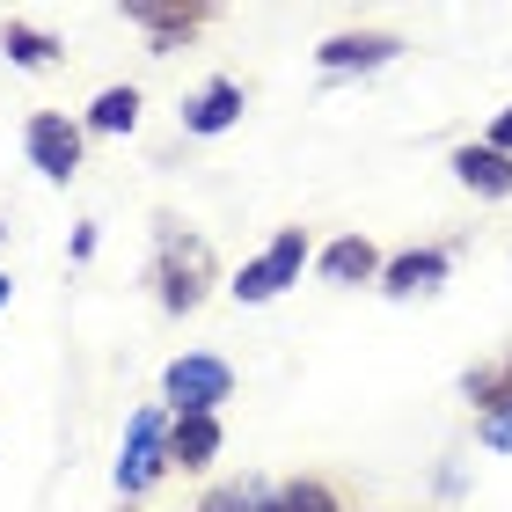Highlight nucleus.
I'll use <instances>...</instances> for the list:
<instances>
[{
	"label": "nucleus",
	"mask_w": 512,
	"mask_h": 512,
	"mask_svg": "<svg viewBox=\"0 0 512 512\" xmlns=\"http://www.w3.org/2000/svg\"><path fill=\"white\" fill-rule=\"evenodd\" d=\"M256 512H337V498L322 483H278V491H256Z\"/></svg>",
	"instance_id": "nucleus-13"
},
{
	"label": "nucleus",
	"mask_w": 512,
	"mask_h": 512,
	"mask_svg": "<svg viewBox=\"0 0 512 512\" xmlns=\"http://www.w3.org/2000/svg\"><path fill=\"white\" fill-rule=\"evenodd\" d=\"M0 235H8V227H0Z\"/></svg>",
	"instance_id": "nucleus-21"
},
{
	"label": "nucleus",
	"mask_w": 512,
	"mask_h": 512,
	"mask_svg": "<svg viewBox=\"0 0 512 512\" xmlns=\"http://www.w3.org/2000/svg\"><path fill=\"white\" fill-rule=\"evenodd\" d=\"M454 176L483 198H512V154H498L491 139L483 147H454Z\"/></svg>",
	"instance_id": "nucleus-10"
},
{
	"label": "nucleus",
	"mask_w": 512,
	"mask_h": 512,
	"mask_svg": "<svg viewBox=\"0 0 512 512\" xmlns=\"http://www.w3.org/2000/svg\"><path fill=\"white\" fill-rule=\"evenodd\" d=\"M0 308H8V271H0Z\"/></svg>",
	"instance_id": "nucleus-20"
},
{
	"label": "nucleus",
	"mask_w": 512,
	"mask_h": 512,
	"mask_svg": "<svg viewBox=\"0 0 512 512\" xmlns=\"http://www.w3.org/2000/svg\"><path fill=\"white\" fill-rule=\"evenodd\" d=\"M483 447H491V454H512V403L483 417Z\"/></svg>",
	"instance_id": "nucleus-18"
},
{
	"label": "nucleus",
	"mask_w": 512,
	"mask_h": 512,
	"mask_svg": "<svg viewBox=\"0 0 512 512\" xmlns=\"http://www.w3.org/2000/svg\"><path fill=\"white\" fill-rule=\"evenodd\" d=\"M220 461V417H169V469H213Z\"/></svg>",
	"instance_id": "nucleus-8"
},
{
	"label": "nucleus",
	"mask_w": 512,
	"mask_h": 512,
	"mask_svg": "<svg viewBox=\"0 0 512 512\" xmlns=\"http://www.w3.org/2000/svg\"><path fill=\"white\" fill-rule=\"evenodd\" d=\"M491 147H498V154H512V110H498V125H491Z\"/></svg>",
	"instance_id": "nucleus-19"
},
{
	"label": "nucleus",
	"mask_w": 512,
	"mask_h": 512,
	"mask_svg": "<svg viewBox=\"0 0 512 512\" xmlns=\"http://www.w3.org/2000/svg\"><path fill=\"white\" fill-rule=\"evenodd\" d=\"M161 469H169V417L161 410H139L132 425H125V454H118V491L139 498V491H154Z\"/></svg>",
	"instance_id": "nucleus-3"
},
{
	"label": "nucleus",
	"mask_w": 512,
	"mask_h": 512,
	"mask_svg": "<svg viewBox=\"0 0 512 512\" xmlns=\"http://www.w3.org/2000/svg\"><path fill=\"white\" fill-rule=\"evenodd\" d=\"M132 22H147L154 30V52H176V37H191L198 30V8H132Z\"/></svg>",
	"instance_id": "nucleus-15"
},
{
	"label": "nucleus",
	"mask_w": 512,
	"mask_h": 512,
	"mask_svg": "<svg viewBox=\"0 0 512 512\" xmlns=\"http://www.w3.org/2000/svg\"><path fill=\"white\" fill-rule=\"evenodd\" d=\"M300 271H308V227H278L271 249H264V256H249V264L235 271V286H227V293L256 308V300H278L286 286H300Z\"/></svg>",
	"instance_id": "nucleus-2"
},
{
	"label": "nucleus",
	"mask_w": 512,
	"mask_h": 512,
	"mask_svg": "<svg viewBox=\"0 0 512 512\" xmlns=\"http://www.w3.org/2000/svg\"><path fill=\"white\" fill-rule=\"evenodd\" d=\"M0 52H8L15 66H52L59 59V37L30 30V22H8V30H0Z\"/></svg>",
	"instance_id": "nucleus-14"
},
{
	"label": "nucleus",
	"mask_w": 512,
	"mask_h": 512,
	"mask_svg": "<svg viewBox=\"0 0 512 512\" xmlns=\"http://www.w3.org/2000/svg\"><path fill=\"white\" fill-rule=\"evenodd\" d=\"M161 308H169V315H191L198 308V293H205V249L191 242V249H176V235L169 242H161Z\"/></svg>",
	"instance_id": "nucleus-5"
},
{
	"label": "nucleus",
	"mask_w": 512,
	"mask_h": 512,
	"mask_svg": "<svg viewBox=\"0 0 512 512\" xmlns=\"http://www.w3.org/2000/svg\"><path fill=\"white\" fill-rule=\"evenodd\" d=\"M139 125V88H103L88 103V132H132Z\"/></svg>",
	"instance_id": "nucleus-12"
},
{
	"label": "nucleus",
	"mask_w": 512,
	"mask_h": 512,
	"mask_svg": "<svg viewBox=\"0 0 512 512\" xmlns=\"http://www.w3.org/2000/svg\"><path fill=\"white\" fill-rule=\"evenodd\" d=\"M322 278L330 286H359V278H381V256L366 235H337L330 249H322Z\"/></svg>",
	"instance_id": "nucleus-11"
},
{
	"label": "nucleus",
	"mask_w": 512,
	"mask_h": 512,
	"mask_svg": "<svg viewBox=\"0 0 512 512\" xmlns=\"http://www.w3.org/2000/svg\"><path fill=\"white\" fill-rule=\"evenodd\" d=\"M235 118H242V81H227V74H220V81H205L198 96L183 103V132H198V139L227 132Z\"/></svg>",
	"instance_id": "nucleus-7"
},
{
	"label": "nucleus",
	"mask_w": 512,
	"mask_h": 512,
	"mask_svg": "<svg viewBox=\"0 0 512 512\" xmlns=\"http://www.w3.org/2000/svg\"><path fill=\"white\" fill-rule=\"evenodd\" d=\"M161 395H169V417H220V403L235 395V366L213 352H183L161 374Z\"/></svg>",
	"instance_id": "nucleus-1"
},
{
	"label": "nucleus",
	"mask_w": 512,
	"mask_h": 512,
	"mask_svg": "<svg viewBox=\"0 0 512 512\" xmlns=\"http://www.w3.org/2000/svg\"><path fill=\"white\" fill-rule=\"evenodd\" d=\"M447 271H454L447 249H403V256H388V264H381V286L388 293H432Z\"/></svg>",
	"instance_id": "nucleus-9"
},
{
	"label": "nucleus",
	"mask_w": 512,
	"mask_h": 512,
	"mask_svg": "<svg viewBox=\"0 0 512 512\" xmlns=\"http://www.w3.org/2000/svg\"><path fill=\"white\" fill-rule=\"evenodd\" d=\"M395 52H403V44L395 37H381V30H344V37H330L322 44V74H374V66H388Z\"/></svg>",
	"instance_id": "nucleus-6"
},
{
	"label": "nucleus",
	"mask_w": 512,
	"mask_h": 512,
	"mask_svg": "<svg viewBox=\"0 0 512 512\" xmlns=\"http://www.w3.org/2000/svg\"><path fill=\"white\" fill-rule=\"evenodd\" d=\"M198 512H256V491L249 483H213V491L198 498Z\"/></svg>",
	"instance_id": "nucleus-17"
},
{
	"label": "nucleus",
	"mask_w": 512,
	"mask_h": 512,
	"mask_svg": "<svg viewBox=\"0 0 512 512\" xmlns=\"http://www.w3.org/2000/svg\"><path fill=\"white\" fill-rule=\"evenodd\" d=\"M81 132H88V125H74L66 110H37V118L22 125L30 169H37V176H52V183H66V176L81 169Z\"/></svg>",
	"instance_id": "nucleus-4"
},
{
	"label": "nucleus",
	"mask_w": 512,
	"mask_h": 512,
	"mask_svg": "<svg viewBox=\"0 0 512 512\" xmlns=\"http://www.w3.org/2000/svg\"><path fill=\"white\" fill-rule=\"evenodd\" d=\"M461 388H469V403H483V417H491V410H505V403H512V359H498V366H476V374L461 381Z\"/></svg>",
	"instance_id": "nucleus-16"
}]
</instances>
